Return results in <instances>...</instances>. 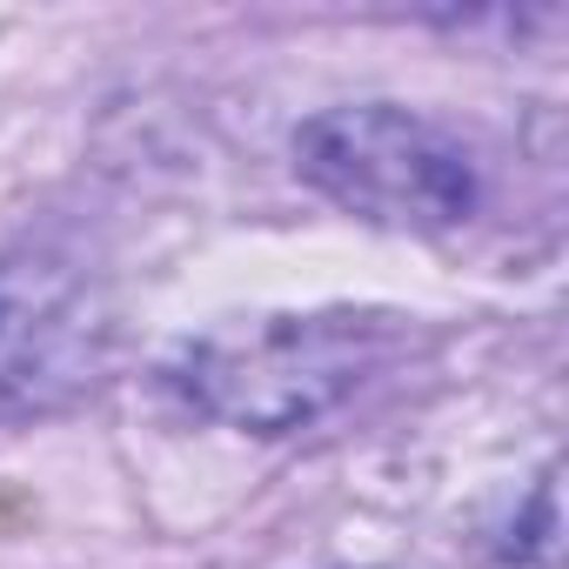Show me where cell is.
Returning <instances> with one entry per match:
<instances>
[{"mask_svg": "<svg viewBox=\"0 0 569 569\" xmlns=\"http://www.w3.org/2000/svg\"><path fill=\"white\" fill-rule=\"evenodd\" d=\"M396 322L362 309H322V316H248L194 336L181 349V389L254 436H289L316 416H329L342 396H356L389 356Z\"/></svg>", "mask_w": 569, "mask_h": 569, "instance_id": "cell-1", "label": "cell"}, {"mask_svg": "<svg viewBox=\"0 0 569 569\" xmlns=\"http://www.w3.org/2000/svg\"><path fill=\"white\" fill-rule=\"evenodd\" d=\"M296 168L356 221L396 234H449L476 214V161L436 121L362 101L329 108L296 134Z\"/></svg>", "mask_w": 569, "mask_h": 569, "instance_id": "cell-2", "label": "cell"}, {"mask_svg": "<svg viewBox=\"0 0 569 569\" xmlns=\"http://www.w3.org/2000/svg\"><path fill=\"white\" fill-rule=\"evenodd\" d=\"M114 356L101 281L54 248L0 254V422H34L88 402Z\"/></svg>", "mask_w": 569, "mask_h": 569, "instance_id": "cell-3", "label": "cell"}]
</instances>
